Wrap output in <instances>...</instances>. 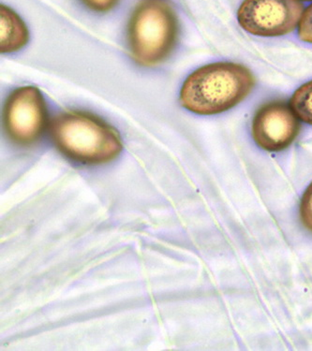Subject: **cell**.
<instances>
[{"instance_id":"obj_1","label":"cell","mask_w":312,"mask_h":351,"mask_svg":"<svg viewBox=\"0 0 312 351\" xmlns=\"http://www.w3.org/2000/svg\"><path fill=\"white\" fill-rule=\"evenodd\" d=\"M255 84L254 74L242 64H207L194 71L184 82L179 101L193 114H219L244 101Z\"/></svg>"},{"instance_id":"obj_2","label":"cell","mask_w":312,"mask_h":351,"mask_svg":"<svg viewBox=\"0 0 312 351\" xmlns=\"http://www.w3.org/2000/svg\"><path fill=\"white\" fill-rule=\"evenodd\" d=\"M56 148L66 157L84 164H104L122 151L117 130L88 112L67 111L56 115L50 125Z\"/></svg>"},{"instance_id":"obj_3","label":"cell","mask_w":312,"mask_h":351,"mask_svg":"<svg viewBox=\"0 0 312 351\" xmlns=\"http://www.w3.org/2000/svg\"><path fill=\"white\" fill-rule=\"evenodd\" d=\"M179 37V21L166 0H142L128 24L127 40L132 60L155 66L168 60Z\"/></svg>"},{"instance_id":"obj_4","label":"cell","mask_w":312,"mask_h":351,"mask_svg":"<svg viewBox=\"0 0 312 351\" xmlns=\"http://www.w3.org/2000/svg\"><path fill=\"white\" fill-rule=\"evenodd\" d=\"M48 124V109L38 87H19L7 97L3 125L10 139L20 145L39 141Z\"/></svg>"},{"instance_id":"obj_5","label":"cell","mask_w":312,"mask_h":351,"mask_svg":"<svg viewBox=\"0 0 312 351\" xmlns=\"http://www.w3.org/2000/svg\"><path fill=\"white\" fill-rule=\"evenodd\" d=\"M304 11L300 0H244L237 22L250 34L280 37L298 27Z\"/></svg>"},{"instance_id":"obj_6","label":"cell","mask_w":312,"mask_h":351,"mask_svg":"<svg viewBox=\"0 0 312 351\" xmlns=\"http://www.w3.org/2000/svg\"><path fill=\"white\" fill-rule=\"evenodd\" d=\"M301 132V123L283 99L265 102L252 117V135L255 143L267 152H280L290 147Z\"/></svg>"},{"instance_id":"obj_7","label":"cell","mask_w":312,"mask_h":351,"mask_svg":"<svg viewBox=\"0 0 312 351\" xmlns=\"http://www.w3.org/2000/svg\"><path fill=\"white\" fill-rule=\"evenodd\" d=\"M27 25L11 8L0 7V50L1 53L17 52L28 43Z\"/></svg>"},{"instance_id":"obj_8","label":"cell","mask_w":312,"mask_h":351,"mask_svg":"<svg viewBox=\"0 0 312 351\" xmlns=\"http://www.w3.org/2000/svg\"><path fill=\"white\" fill-rule=\"evenodd\" d=\"M289 104L300 121L312 125V80L298 87Z\"/></svg>"},{"instance_id":"obj_9","label":"cell","mask_w":312,"mask_h":351,"mask_svg":"<svg viewBox=\"0 0 312 351\" xmlns=\"http://www.w3.org/2000/svg\"><path fill=\"white\" fill-rule=\"evenodd\" d=\"M300 219L302 224L312 232V182L301 199Z\"/></svg>"},{"instance_id":"obj_10","label":"cell","mask_w":312,"mask_h":351,"mask_svg":"<svg viewBox=\"0 0 312 351\" xmlns=\"http://www.w3.org/2000/svg\"><path fill=\"white\" fill-rule=\"evenodd\" d=\"M298 37L302 42L312 45V4L302 14L298 25Z\"/></svg>"},{"instance_id":"obj_11","label":"cell","mask_w":312,"mask_h":351,"mask_svg":"<svg viewBox=\"0 0 312 351\" xmlns=\"http://www.w3.org/2000/svg\"><path fill=\"white\" fill-rule=\"evenodd\" d=\"M91 11L108 12L119 4V0H81Z\"/></svg>"},{"instance_id":"obj_12","label":"cell","mask_w":312,"mask_h":351,"mask_svg":"<svg viewBox=\"0 0 312 351\" xmlns=\"http://www.w3.org/2000/svg\"><path fill=\"white\" fill-rule=\"evenodd\" d=\"M302 1H312V0H302Z\"/></svg>"}]
</instances>
